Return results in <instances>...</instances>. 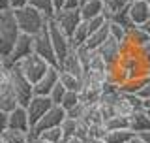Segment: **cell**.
<instances>
[{
  "mask_svg": "<svg viewBox=\"0 0 150 143\" xmlns=\"http://www.w3.org/2000/svg\"><path fill=\"white\" fill-rule=\"evenodd\" d=\"M128 6H129V0H103V15H105L107 21H111L112 15H116Z\"/></svg>",
  "mask_w": 150,
  "mask_h": 143,
  "instance_id": "obj_23",
  "label": "cell"
},
{
  "mask_svg": "<svg viewBox=\"0 0 150 143\" xmlns=\"http://www.w3.org/2000/svg\"><path fill=\"white\" fill-rule=\"evenodd\" d=\"M144 111H146V113H148V115H150V109H144Z\"/></svg>",
  "mask_w": 150,
  "mask_h": 143,
  "instance_id": "obj_52",
  "label": "cell"
},
{
  "mask_svg": "<svg viewBox=\"0 0 150 143\" xmlns=\"http://www.w3.org/2000/svg\"><path fill=\"white\" fill-rule=\"evenodd\" d=\"M60 143H83V141L79 139L77 136H69V137H64V139L60 141Z\"/></svg>",
  "mask_w": 150,
  "mask_h": 143,
  "instance_id": "obj_44",
  "label": "cell"
},
{
  "mask_svg": "<svg viewBox=\"0 0 150 143\" xmlns=\"http://www.w3.org/2000/svg\"><path fill=\"white\" fill-rule=\"evenodd\" d=\"M60 83L64 85L68 90H75V92H81L83 90V79L73 75L71 72H66L60 68Z\"/></svg>",
  "mask_w": 150,
  "mask_h": 143,
  "instance_id": "obj_24",
  "label": "cell"
},
{
  "mask_svg": "<svg viewBox=\"0 0 150 143\" xmlns=\"http://www.w3.org/2000/svg\"><path fill=\"white\" fill-rule=\"evenodd\" d=\"M144 109H150V98L144 100Z\"/></svg>",
  "mask_w": 150,
  "mask_h": 143,
  "instance_id": "obj_50",
  "label": "cell"
},
{
  "mask_svg": "<svg viewBox=\"0 0 150 143\" xmlns=\"http://www.w3.org/2000/svg\"><path fill=\"white\" fill-rule=\"evenodd\" d=\"M128 41H129V44H133L137 49H141L143 45H146L148 41H150V34L144 30L143 26L133 25V26L128 30Z\"/></svg>",
  "mask_w": 150,
  "mask_h": 143,
  "instance_id": "obj_22",
  "label": "cell"
},
{
  "mask_svg": "<svg viewBox=\"0 0 150 143\" xmlns=\"http://www.w3.org/2000/svg\"><path fill=\"white\" fill-rule=\"evenodd\" d=\"M98 51H100V55L105 59V62L109 64V66L118 64L120 62V56H122V44H120V41H116L115 38H109V40H107Z\"/></svg>",
  "mask_w": 150,
  "mask_h": 143,
  "instance_id": "obj_16",
  "label": "cell"
},
{
  "mask_svg": "<svg viewBox=\"0 0 150 143\" xmlns=\"http://www.w3.org/2000/svg\"><path fill=\"white\" fill-rule=\"evenodd\" d=\"M66 92H68V89H66L62 83H58V85L53 89V92H51L49 96H51V100H53L54 106H62V100H64V96H66Z\"/></svg>",
  "mask_w": 150,
  "mask_h": 143,
  "instance_id": "obj_35",
  "label": "cell"
},
{
  "mask_svg": "<svg viewBox=\"0 0 150 143\" xmlns=\"http://www.w3.org/2000/svg\"><path fill=\"white\" fill-rule=\"evenodd\" d=\"M8 128L21 130V132H32L30 117H28V111L25 106H19L8 113Z\"/></svg>",
  "mask_w": 150,
  "mask_h": 143,
  "instance_id": "obj_13",
  "label": "cell"
},
{
  "mask_svg": "<svg viewBox=\"0 0 150 143\" xmlns=\"http://www.w3.org/2000/svg\"><path fill=\"white\" fill-rule=\"evenodd\" d=\"M146 81H148V77L124 81V83L120 85V92H124V94H139V90L144 87V83H146Z\"/></svg>",
  "mask_w": 150,
  "mask_h": 143,
  "instance_id": "obj_28",
  "label": "cell"
},
{
  "mask_svg": "<svg viewBox=\"0 0 150 143\" xmlns=\"http://www.w3.org/2000/svg\"><path fill=\"white\" fill-rule=\"evenodd\" d=\"M137 96H141L143 100H148V98H150V77H148L146 83H144V87L139 90V94H137Z\"/></svg>",
  "mask_w": 150,
  "mask_h": 143,
  "instance_id": "obj_39",
  "label": "cell"
},
{
  "mask_svg": "<svg viewBox=\"0 0 150 143\" xmlns=\"http://www.w3.org/2000/svg\"><path fill=\"white\" fill-rule=\"evenodd\" d=\"M9 81H11L13 92H15L19 104L26 107L28 102H30V100L36 96V92H34V83H32V81H28V79L25 77V74H23V72L19 70L17 66H15L13 70H9Z\"/></svg>",
  "mask_w": 150,
  "mask_h": 143,
  "instance_id": "obj_5",
  "label": "cell"
},
{
  "mask_svg": "<svg viewBox=\"0 0 150 143\" xmlns=\"http://www.w3.org/2000/svg\"><path fill=\"white\" fill-rule=\"evenodd\" d=\"M28 6H32V8H36L38 11L45 13L49 19H53V15L56 13L53 0H30V2H28Z\"/></svg>",
  "mask_w": 150,
  "mask_h": 143,
  "instance_id": "obj_27",
  "label": "cell"
},
{
  "mask_svg": "<svg viewBox=\"0 0 150 143\" xmlns=\"http://www.w3.org/2000/svg\"><path fill=\"white\" fill-rule=\"evenodd\" d=\"M129 2H131V0H129Z\"/></svg>",
  "mask_w": 150,
  "mask_h": 143,
  "instance_id": "obj_55",
  "label": "cell"
},
{
  "mask_svg": "<svg viewBox=\"0 0 150 143\" xmlns=\"http://www.w3.org/2000/svg\"><path fill=\"white\" fill-rule=\"evenodd\" d=\"M77 119H71V117H66L64 122L60 124V128H62L64 132V137H69V136H75V130H77Z\"/></svg>",
  "mask_w": 150,
  "mask_h": 143,
  "instance_id": "obj_34",
  "label": "cell"
},
{
  "mask_svg": "<svg viewBox=\"0 0 150 143\" xmlns=\"http://www.w3.org/2000/svg\"><path fill=\"white\" fill-rule=\"evenodd\" d=\"M19 36H21V28L15 17V9L0 11V56L11 55Z\"/></svg>",
  "mask_w": 150,
  "mask_h": 143,
  "instance_id": "obj_1",
  "label": "cell"
},
{
  "mask_svg": "<svg viewBox=\"0 0 150 143\" xmlns=\"http://www.w3.org/2000/svg\"><path fill=\"white\" fill-rule=\"evenodd\" d=\"M84 2H88V0H81V4H84Z\"/></svg>",
  "mask_w": 150,
  "mask_h": 143,
  "instance_id": "obj_51",
  "label": "cell"
},
{
  "mask_svg": "<svg viewBox=\"0 0 150 143\" xmlns=\"http://www.w3.org/2000/svg\"><path fill=\"white\" fill-rule=\"evenodd\" d=\"M88 23V28H90V34H94L96 30H100V28L107 23V19H105V15H100V17H94V19H90V21H86Z\"/></svg>",
  "mask_w": 150,
  "mask_h": 143,
  "instance_id": "obj_37",
  "label": "cell"
},
{
  "mask_svg": "<svg viewBox=\"0 0 150 143\" xmlns=\"http://www.w3.org/2000/svg\"><path fill=\"white\" fill-rule=\"evenodd\" d=\"M19 100L13 92L11 81H9V70H0V111H13L19 107Z\"/></svg>",
  "mask_w": 150,
  "mask_h": 143,
  "instance_id": "obj_9",
  "label": "cell"
},
{
  "mask_svg": "<svg viewBox=\"0 0 150 143\" xmlns=\"http://www.w3.org/2000/svg\"><path fill=\"white\" fill-rule=\"evenodd\" d=\"M128 9H129V17H131V21H133V25L143 26L150 19V4H148V0H131Z\"/></svg>",
  "mask_w": 150,
  "mask_h": 143,
  "instance_id": "obj_14",
  "label": "cell"
},
{
  "mask_svg": "<svg viewBox=\"0 0 150 143\" xmlns=\"http://www.w3.org/2000/svg\"><path fill=\"white\" fill-rule=\"evenodd\" d=\"M66 8H81V0H68Z\"/></svg>",
  "mask_w": 150,
  "mask_h": 143,
  "instance_id": "obj_46",
  "label": "cell"
},
{
  "mask_svg": "<svg viewBox=\"0 0 150 143\" xmlns=\"http://www.w3.org/2000/svg\"><path fill=\"white\" fill-rule=\"evenodd\" d=\"M83 143H107L105 139H100V137H88L86 141H83Z\"/></svg>",
  "mask_w": 150,
  "mask_h": 143,
  "instance_id": "obj_47",
  "label": "cell"
},
{
  "mask_svg": "<svg viewBox=\"0 0 150 143\" xmlns=\"http://www.w3.org/2000/svg\"><path fill=\"white\" fill-rule=\"evenodd\" d=\"M109 38H111V23L107 21L100 30H96L94 34H90V38H88V41L84 45H86L88 49H92V51H98Z\"/></svg>",
  "mask_w": 150,
  "mask_h": 143,
  "instance_id": "obj_18",
  "label": "cell"
},
{
  "mask_svg": "<svg viewBox=\"0 0 150 143\" xmlns=\"http://www.w3.org/2000/svg\"><path fill=\"white\" fill-rule=\"evenodd\" d=\"M49 32H51V40H53L54 51H56V59H58V66H62V62L66 60V56L71 53V38L60 28L56 23L51 19L49 21Z\"/></svg>",
  "mask_w": 150,
  "mask_h": 143,
  "instance_id": "obj_6",
  "label": "cell"
},
{
  "mask_svg": "<svg viewBox=\"0 0 150 143\" xmlns=\"http://www.w3.org/2000/svg\"><path fill=\"white\" fill-rule=\"evenodd\" d=\"M28 2L30 0H11V6H13V9H21V8L28 6Z\"/></svg>",
  "mask_w": 150,
  "mask_h": 143,
  "instance_id": "obj_41",
  "label": "cell"
},
{
  "mask_svg": "<svg viewBox=\"0 0 150 143\" xmlns=\"http://www.w3.org/2000/svg\"><path fill=\"white\" fill-rule=\"evenodd\" d=\"M8 9H13L11 0H0V11H8Z\"/></svg>",
  "mask_w": 150,
  "mask_h": 143,
  "instance_id": "obj_42",
  "label": "cell"
},
{
  "mask_svg": "<svg viewBox=\"0 0 150 143\" xmlns=\"http://www.w3.org/2000/svg\"><path fill=\"white\" fill-rule=\"evenodd\" d=\"M141 55H143V59H144V62H146V66H148V70H150V41L146 45H143L141 47Z\"/></svg>",
  "mask_w": 150,
  "mask_h": 143,
  "instance_id": "obj_38",
  "label": "cell"
},
{
  "mask_svg": "<svg viewBox=\"0 0 150 143\" xmlns=\"http://www.w3.org/2000/svg\"><path fill=\"white\" fill-rule=\"evenodd\" d=\"M58 83H60V68L58 66H51L47 70V74L34 85V92L40 94V96H49Z\"/></svg>",
  "mask_w": 150,
  "mask_h": 143,
  "instance_id": "obj_12",
  "label": "cell"
},
{
  "mask_svg": "<svg viewBox=\"0 0 150 143\" xmlns=\"http://www.w3.org/2000/svg\"><path fill=\"white\" fill-rule=\"evenodd\" d=\"M53 21L62 28L69 38H71L73 32L77 30V26L81 25L84 19H83L81 9L79 8H64V9H58V11L53 15Z\"/></svg>",
  "mask_w": 150,
  "mask_h": 143,
  "instance_id": "obj_7",
  "label": "cell"
},
{
  "mask_svg": "<svg viewBox=\"0 0 150 143\" xmlns=\"http://www.w3.org/2000/svg\"><path fill=\"white\" fill-rule=\"evenodd\" d=\"M66 117H68V111H66L62 106H53L43 117H41V121L32 128V132H34V134H43V132L51 130V128L60 126Z\"/></svg>",
  "mask_w": 150,
  "mask_h": 143,
  "instance_id": "obj_10",
  "label": "cell"
},
{
  "mask_svg": "<svg viewBox=\"0 0 150 143\" xmlns=\"http://www.w3.org/2000/svg\"><path fill=\"white\" fill-rule=\"evenodd\" d=\"M148 4H150V0H148Z\"/></svg>",
  "mask_w": 150,
  "mask_h": 143,
  "instance_id": "obj_53",
  "label": "cell"
},
{
  "mask_svg": "<svg viewBox=\"0 0 150 143\" xmlns=\"http://www.w3.org/2000/svg\"><path fill=\"white\" fill-rule=\"evenodd\" d=\"M32 53H34V36H28V34H23L21 32V36L17 38L15 47H13V51H11L9 56H11L17 64L19 60H23L25 56L32 55Z\"/></svg>",
  "mask_w": 150,
  "mask_h": 143,
  "instance_id": "obj_15",
  "label": "cell"
},
{
  "mask_svg": "<svg viewBox=\"0 0 150 143\" xmlns=\"http://www.w3.org/2000/svg\"><path fill=\"white\" fill-rule=\"evenodd\" d=\"M143 28H144V30H146L148 34H150V19H148V21H146V23H144V25H143Z\"/></svg>",
  "mask_w": 150,
  "mask_h": 143,
  "instance_id": "obj_48",
  "label": "cell"
},
{
  "mask_svg": "<svg viewBox=\"0 0 150 143\" xmlns=\"http://www.w3.org/2000/svg\"><path fill=\"white\" fill-rule=\"evenodd\" d=\"M107 66L109 64H107L105 59L100 55V51H92V59H90V62H88L86 72H105Z\"/></svg>",
  "mask_w": 150,
  "mask_h": 143,
  "instance_id": "obj_30",
  "label": "cell"
},
{
  "mask_svg": "<svg viewBox=\"0 0 150 143\" xmlns=\"http://www.w3.org/2000/svg\"><path fill=\"white\" fill-rule=\"evenodd\" d=\"M62 70L66 72H71L73 75H77V77H84V74H86V68H84V64L81 62V59H79L77 51L71 49V53H69L68 56H66V60L62 62V66H60Z\"/></svg>",
  "mask_w": 150,
  "mask_h": 143,
  "instance_id": "obj_17",
  "label": "cell"
},
{
  "mask_svg": "<svg viewBox=\"0 0 150 143\" xmlns=\"http://www.w3.org/2000/svg\"><path fill=\"white\" fill-rule=\"evenodd\" d=\"M28 143H49L45 139V137H41L40 134H34V132H30V141Z\"/></svg>",
  "mask_w": 150,
  "mask_h": 143,
  "instance_id": "obj_40",
  "label": "cell"
},
{
  "mask_svg": "<svg viewBox=\"0 0 150 143\" xmlns=\"http://www.w3.org/2000/svg\"><path fill=\"white\" fill-rule=\"evenodd\" d=\"M53 106H54V104H53V100H51V96H40V94H36V96L28 102L26 111H28V117H30L32 128L41 121V117H43Z\"/></svg>",
  "mask_w": 150,
  "mask_h": 143,
  "instance_id": "obj_11",
  "label": "cell"
},
{
  "mask_svg": "<svg viewBox=\"0 0 150 143\" xmlns=\"http://www.w3.org/2000/svg\"><path fill=\"white\" fill-rule=\"evenodd\" d=\"M129 130L135 132V134H141V132L150 130V115L144 111V109L135 111L133 115L129 117Z\"/></svg>",
  "mask_w": 150,
  "mask_h": 143,
  "instance_id": "obj_19",
  "label": "cell"
},
{
  "mask_svg": "<svg viewBox=\"0 0 150 143\" xmlns=\"http://www.w3.org/2000/svg\"><path fill=\"white\" fill-rule=\"evenodd\" d=\"M34 53L40 55L43 60H47L51 66H58V59H56V51H54L53 40H51L49 26H47L43 32H40L38 36H34Z\"/></svg>",
  "mask_w": 150,
  "mask_h": 143,
  "instance_id": "obj_8",
  "label": "cell"
},
{
  "mask_svg": "<svg viewBox=\"0 0 150 143\" xmlns=\"http://www.w3.org/2000/svg\"><path fill=\"white\" fill-rule=\"evenodd\" d=\"M17 68L25 74V77L28 81H32V83L36 85L38 81H40L47 74V70L51 68V64L47 62V60H43L40 55L32 53V55L25 56L23 60H19V62H17Z\"/></svg>",
  "mask_w": 150,
  "mask_h": 143,
  "instance_id": "obj_4",
  "label": "cell"
},
{
  "mask_svg": "<svg viewBox=\"0 0 150 143\" xmlns=\"http://www.w3.org/2000/svg\"><path fill=\"white\" fill-rule=\"evenodd\" d=\"M15 17H17L21 32L28 34V36H38L40 32H43L49 26V21H51L45 13L38 11L32 6H25L21 9H15Z\"/></svg>",
  "mask_w": 150,
  "mask_h": 143,
  "instance_id": "obj_2",
  "label": "cell"
},
{
  "mask_svg": "<svg viewBox=\"0 0 150 143\" xmlns=\"http://www.w3.org/2000/svg\"><path fill=\"white\" fill-rule=\"evenodd\" d=\"M83 100H81V92H75V90H68L66 92V96L62 100V107L66 111H69V109H73L75 106H79Z\"/></svg>",
  "mask_w": 150,
  "mask_h": 143,
  "instance_id": "obj_32",
  "label": "cell"
},
{
  "mask_svg": "<svg viewBox=\"0 0 150 143\" xmlns=\"http://www.w3.org/2000/svg\"><path fill=\"white\" fill-rule=\"evenodd\" d=\"M111 23H116V25L124 26L126 30H129V28L133 26V21H131V17H129V9L126 8V9H122V11H118L116 15H112Z\"/></svg>",
  "mask_w": 150,
  "mask_h": 143,
  "instance_id": "obj_31",
  "label": "cell"
},
{
  "mask_svg": "<svg viewBox=\"0 0 150 143\" xmlns=\"http://www.w3.org/2000/svg\"><path fill=\"white\" fill-rule=\"evenodd\" d=\"M107 130H128L129 128V117H122V115H115L109 121H105Z\"/></svg>",
  "mask_w": 150,
  "mask_h": 143,
  "instance_id": "obj_29",
  "label": "cell"
},
{
  "mask_svg": "<svg viewBox=\"0 0 150 143\" xmlns=\"http://www.w3.org/2000/svg\"><path fill=\"white\" fill-rule=\"evenodd\" d=\"M141 139H143L144 143H150V130H146V132H141V134H137Z\"/></svg>",
  "mask_w": 150,
  "mask_h": 143,
  "instance_id": "obj_45",
  "label": "cell"
},
{
  "mask_svg": "<svg viewBox=\"0 0 150 143\" xmlns=\"http://www.w3.org/2000/svg\"><path fill=\"white\" fill-rule=\"evenodd\" d=\"M111 38H115L116 41H120V44H122V41L128 40V30H126L124 26L116 25V23H111Z\"/></svg>",
  "mask_w": 150,
  "mask_h": 143,
  "instance_id": "obj_36",
  "label": "cell"
},
{
  "mask_svg": "<svg viewBox=\"0 0 150 143\" xmlns=\"http://www.w3.org/2000/svg\"><path fill=\"white\" fill-rule=\"evenodd\" d=\"M53 2H54V9L58 11V9H64V8H66L68 0H53Z\"/></svg>",
  "mask_w": 150,
  "mask_h": 143,
  "instance_id": "obj_43",
  "label": "cell"
},
{
  "mask_svg": "<svg viewBox=\"0 0 150 143\" xmlns=\"http://www.w3.org/2000/svg\"><path fill=\"white\" fill-rule=\"evenodd\" d=\"M118 68L122 72V75H124V81L143 79V77H148L150 75V70H148V66L144 62V59H143V55H141L139 49L122 55L120 62H118Z\"/></svg>",
  "mask_w": 150,
  "mask_h": 143,
  "instance_id": "obj_3",
  "label": "cell"
},
{
  "mask_svg": "<svg viewBox=\"0 0 150 143\" xmlns=\"http://www.w3.org/2000/svg\"><path fill=\"white\" fill-rule=\"evenodd\" d=\"M135 136H137V134L131 132L129 128H128V130H107L105 141L107 143H129Z\"/></svg>",
  "mask_w": 150,
  "mask_h": 143,
  "instance_id": "obj_25",
  "label": "cell"
},
{
  "mask_svg": "<svg viewBox=\"0 0 150 143\" xmlns=\"http://www.w3.org/2000/svg\"><path fill=\"white\" fill-rule=\"evenodd\" d=\"M148 77H150V75H148Z\"/></svg>",
  "mask_w": 150,
  "mask_h": 143,
  "instance_id": "obj_54",
  "label": "cell"
},
{
  "mask_svg": "<svg viewBox=\"0 0 150 143\" xmlns=\"http://www.w3.org/2000/svg\"><path fill=\"white\" fill-rule=\"evenodd\" d=\"M41 137H45L49 143H60L64 139V132H62V128L60 126H56V128H51V130H47L43 132V134H40Z\"/></svg>",
  "mask_w": 150,
  "mask_h": 143,
  "instance_id": "obj_33",
  "label": "cell"
},
{
  "mask_svg": "<svg viewBox=\"0 0 150 143\" xmlns=\"http://www.w3.org/2000/svg\"><path fill=\"white\" fill-rule=\"evenodd\" d=\"M129 143H144V141H143V139H141V137H139V136H135V137H133V139H131Z\"/></svg>",
  "mask_w": 150,
  "mask_h": 143,
  "instance_id": "obj_49",
  "label": "cell"
},
{
  "mask_svg": "<svg viewBox=\"0 0 150 143\" xmlns=\"http://www.w3.org/2000/svg\"><path fill=\"white\" fill-rule=\"evenodd\" d=\"M30 141V132H21L13 128H4L0 130V143H28Z\"/></svg>",
  "mask_w": 150,
  "mask_h": 143,
  "instance_id": "obj_20",
  "label": "cell"
},
{
  "mask_svg": "<svg viewBox=\"0 0 150 143\" xmlns=\"http://www.w3.org/2000/svg\"><path fill=\"white\" fill-rule=\"evenodd\" d=\"M81 15L84 21H90L94 17L103 15V0H88V2L81 4Z\"/></svg>",
  "mask_w": 150,
  "mask_h": 143,
  "instance_id": "obj_21",
  "label": "cell"
},
{
  "mask_svg": "<svg viewBox=\"0 0 150 143\" xmlns=\"http://www.w3.org/2000/svg\"><path fill=\"white\" fill-rule=\"evenodd\" d=\"M88 38H90V28H88V23L86 21H83L81 25L77 26V30L73 32V36H71V47H73V49H77V47L84 45L88 41Z\"/></svg>",
  "mask_w": 150,
  "mask_h": 143,
  "instance_id": "obj_26",
  "label": "cell"
}]
</instances>
